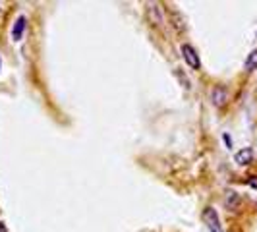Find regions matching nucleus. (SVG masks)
<instances>
[{
	"instance_id": "0eeeda50",
	"label": "nucleus",
	"mask_w": 257,
	"mask_h": 232,
	"mask_svg": "<svg viewBox=\"0 0 257 232\" xmlns=\"http://www.w3.org/2000/svg\"><path fill=\"white\" fill-rule=\"evenodd\" d=\"M238 195H236V192H228V195H226V205H230V207H236L238 205Z\"/></svg>"
},
{
	"instance_id": "423d86ee",
	"label": "nucleus",
	"mask_w": 257,
	"mask_h": 232,
	"mask_svg": "<svg viewBox=\"0 0 257 232\" xmlns=\"http://www.w3.org/2000/svg\"><path fill=\"white\" fill-rule=\"evenodd\" d=\"M244 68L247 70V72H253V70H257V49H255V51H251L249 54H247V58H245Z\"/></svg>"
},
{
	"instance_id": "f257e3e1",
	"label": "nucleus",
	"mask_w": 257,
	"mask_h": 232,
	"mask_svg": "<svg viewBox=\"0 0 257 232\" xmlns=\"http://www.w3.org/2000/svg\"><path fill=\"white\" fill-rule=\"evenodd\" d=\"M203 220H205L207 228L211 232H222L219 213H217L213 207H205V209H203Z\"/></svg>"
},
{
	"instance_id": "39448f33",
	"label": "nucleus",
	"mask_w": 257,
	"mask_h": 232,
	"mask_svg": "<svg viewBox=\"0 0 257 232\" xmlns=\"http://www.w3.org/2000/svg\"><path fill=\"white\" fill-rule=\"evenodd\" d=\"M211 99H213L215 106H222V104L228 101V93H226L224 87H215L213 93H211Z\"/></svg>"
},
{
	"instance_id": "6e6552de",
	"label": "nucleus",
	"mask_w": 257,
	"mask_h": 232,
	"mask_svg": "<svg viewBox=\"0 0 257 232\" xmlns=\"http://www.w3.org/2000/svg\"><path fill=\"white\" fill-rule=\"evenodd\" d=\"M0 232H8V230H6V226H4V222H2V220H0Z\"/></svg>"
},
{
	"instance_id": "f03ea898",
	"label": "nucleus",
	"mask_w": 257,
	"mask_h": 232,
	"mask_svg": "<svg viewBox=\"0 0 257 232\" xmlns=\"http://www.w3.org/2000/svg\"><path fill=\"white\" fill-rule=\"evenodd\" d=\"M182 56H184V60H186V64L193 68V70H199L201 68V60H199V54L197 51L193 49L192 45H182Z\"/></svg>"
},
{
	"instance_id": "20e7f679",
	"label": "nucleus",
	"mask_w": 257,
	"mask_h": 232,
	"mask_svg": "<svg viewBox=\"0 0 257 232\" xmlns=\"http://www.w3.org/2000/svg\"><path fill=\"white\" fill-rule=\"evenodd\" d=\"M234 161L238 163V165H249L251 161H253V151L249 149V147H244V149H240L238 153L234 155Z\"/></svg>"
},
{
	"instance_id": "7ed1b4c3",
	"label": "nucleus",
	"mask_w": 257,
	"mask_h": 232,
	"mask_svg": "<svg viewBox=\"0 0 257 232\" xmlns=\"http://www.w3.org/2000/svg\"><path fill=\"white\" fill-rule=\"evenodd\" d=\"M26 16H20L16 22H14L12 26V39L14 41H22L24 37V31H26Z\"/></svg>"
}]
</instances>
